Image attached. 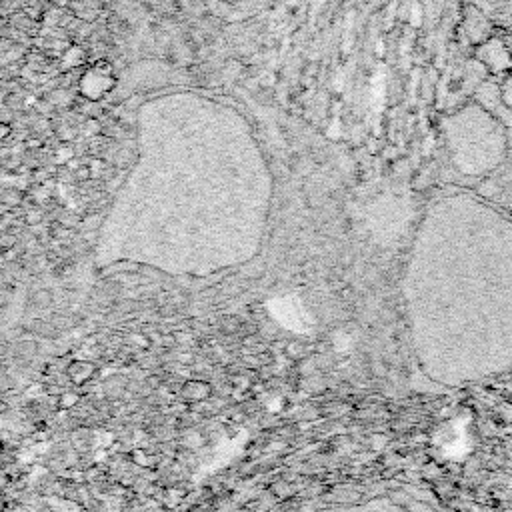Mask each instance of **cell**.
I'll list each match as a JSON object with an SVG mask.
<instances>
[{"instance_id":"cell-3","label":"cell","mask_w":512,"mask_h":512,"mask_svg":"<svg viewBox=\"0 0 512 512\" xmlns=\"http://www.w3.org/2000/svg\"><path fill=\"white\" fill-rule=\"evenodd\" d=\"M474 12L498 30H512V0H470Z\"/></svg>"},{"instance_id":"cell-2","label":"cell","mask_w":512,"mask_h":512,"mask_svg":"<svg viewBox=\"0 0 512 512\" xmlns=\"http://www.w3.org/2000/svg\"><path fill=\"white\" fill-rule=\"evenodd\" d=\"M448 164L466 190L512 218V88L482 80L444 122Z\"/></svg>"},{"instance_id":"cell-1","label":"cell","mask_w":512,"mask_h":512,"mask_svg":"<svg viewBox=\"0 0 512 512\" xmlns=\"http://www.w3.org/2000/svg\"><path fill=\"white\" fill-rule=\"evenodd\" d=\"M458 250L442 268L432 342L420 352L440 384L468 386L512 370V218L460 190Z\"/></svg>"},{"instance_id":"cell-5","label":"cell","mask_w":512,"mask_h":512,"mask_svg":"<svg viewBox=\"0 0 512 512\" xmlns=\"http://www.w3.org/2000/svg\"><path fill=\"white\" fill-rule=\"evenodd\" d=\"M200 384H202V382H194V386H190V392H188V394H190L192 398H204V396L208 394V392H200Z\"/></svg>"},{"instance_id":"cell-4","label":"cell","mask_w":512,"mask_h":512,"mask_svg":"<svg viewBox=\"0 0 512 512\" xmlns=\"http://www.w3.org/2000/svg\"><path fill=\"white\" fill-rule=\"evenodd\" d=\"M92 376V366L90 364H72L70 366V378L74 380V382H84L86 378H90Z\"/></svg>"},{"instance_id":"cell-6","label":"cell","mask_w":512,"mask_h":512,"mask_svg":"<svg viewBox=\"0 0 512 512\" xmlns=\"http://www.w3.org/2000/svg\"><path fill=\"white\" fill-rule=\"evenodd\" d=\"M60 404H62V406H74V404H76V396H74V394H64Z\"/></svg>"}]
</instances>
